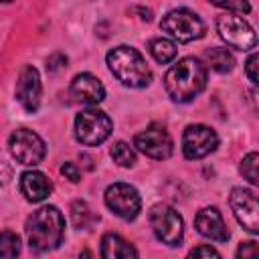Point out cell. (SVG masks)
<instances>
[{
    "label": "cell",
    "instance_id": "6da1fadb",
    "mask_svg": "<svg viewBox=\"0 0 259 259\" xmlns=\"http://www.w3.org/2000/svg\"><path fill=\"white\" fill-rule=\"evenodd\" d=\"M206 85V67L200 59L184 57L172 65L164 75V89L176 103L192 101Z\"/></svg>",
    "mask_w": 259,
    "mask_h": 259
},
{
    "label": "cell",
    "instance_id": "7a4b0ae2",
    "mask_svg": "<svg viewBox=\"0 0 259 259\" xmlns=\"http://www.w3.org/2000/svg\"><path fill=\"white\" fill-rule=\"evenodd\" d=\"M24 231L32 251H53L61 245L65 237V217L55 204H45L26 219Z\"/></svg>",
    "mask_w": 259,
    "mask_h": 259
},
{
    "label": "cell",
    "instance_id": "3957f363",
    "mask_svg": "<svg viewBox=\"0 0 259 259\" xmlns=\"http://www.w3.org/2000/svg\"><path fill=\"white\" fill-rule=\"evenodd\" d=\"M105 61H107L111 75L125 87L142 89V87L150 85V81H152V71H150L144 55L134 47H127V45L115 47L107 53Z\"/></svg>",
    "mask_w": 259,
    "mask_h": 259
},
{
    "label": "cell",
    "instance_id": "277c9868",
    "mask_svg": "<svg viewBox=\"0 0 259 259\" xmlns=\"http://www.w3.org/2000/svg\"><path fill=\"white\" fill-rule=\"evenodd\" d=\"M111 117L97 107H87L75 117V138L83 146H99L111 136Z\"/></svg>",
    "mask_w": 259,
    "mask_h": 259
},
{
    "label": "cell",
    "instance_id": "5b68a950",
    "mask_svg": "<svg viewBox=\"0 0 259 259\" xmlns=\"http://www.w3.org/2000/svg\"><path fill=\"white\" fill-rule=\"evenodd\" d=\"M160 28L178 42H192L204 36L206 26L202 18L188 8H174L162 16Z\"/></svg>",
    "mask_w": 259,
    "mask_h": 259
},
{
    "label": "cell",
    "instance_id": "8992f818",
    "mask_svg": "<svg viewBox=\"0 0 259 259\" xmlns=\"http://www.w3.org/2000/svg\"><path fill=\"white\" fill-rule=\"evenodd\" d=\"M150 227L156 235L158 241H162L168 247H176L182 243L184 237V221L180 217V212L166 204V202H158L152 206L150 210Z\"/></svg>",
    "mask_w": 259,
    "mask_h": 259
},
{
    "label": "cell",
    "instance_id": "52a82bcc",
    "mask_svg": "<svg viewBox=\"0 0 259 259\" xmlns=\"http://www.w3.org/2000/svg\"><path fill=\"white\" fill-rule=\"evenodd\" d=\"M217 30L219 36L237 51H251L257 45V34L251 28V24L241 14H221L217 18Z\"/></svg>",
    "mask_w": 259,
    "mask_h": 259
},
{
    "label": "cell",
    "instance_id": "ba28073f",
    "mask_svg": "<svg viewBox=\"0 0 259 259\" xmlns=\"http://www.w3.org/2000/svg\"><path fill=\"white\" fill-rule=\"evenodd\" d=\"M8 150L12 154V158L24 166H36L42 162L45 154H47V146L45 140L28 130V127H20L16 132L10 134L8 138Z\"/></svg>",
    "mask_w": 259,
    "mask_h": 259
},
{
    "label": "cell",
    "instance_id": "9c48e42d",
    "mask_svg": "<svg viewBox=\"0 0 259 259\" xmlns=\"http://www.w3.org/2000/svg\"><path fill=\"white\" fill-rule=\"evenodd\" d=\"M107 208L123 221H134L142 210V198L136 186L127 182H113L105 188Z\"/></svg>",
    "mask_w": 259,
    "mask_h": 259
},
{
    "label": "cell",
    "instance_id": "30bf717a",
    "mask_svg": "<svg viewBox=\"0 0 259 259\" xmlns=\"http://www.w3.org/2000/svg\"><path fill=\"white\" fill-rule=\"evenodd\" d=\"M219 146V136L212 127L202 123H190L182 134V154L186 160H200L214 152Z\"/></svg>",
    "mask_w": 259,
    "mask_h": 259
},
{
    "label": "cell",
    "instance_id": "8fae6325",
    "mask_svg": "<svg viewBox=\"0 0 259 259\" xmlns=\"http://www.w3.org/2000/svg\"><path fill=\"white\" fill-rule=\"evenodd\" d=\"M134 146L154 160H166L174 150V142L162 123H150L146 130L136 134Z\"/></svg>",
    "mask_w": 259,
    "mask_h": 259
},
{
    "label": "cell",
    "instance_id": "7c38bea8",
    "mask_svg": "<svg viewBox=\"0 0 259 259\" xmlns=\"http://www.w3.org/2000/svg\"><path fill=\"white\" fill-rule=\"evenodd\" d=\"M229 204H231V210H233L235 219L239 221V225L245 231H249L251 235H255L259 231V206H257L255 192L249 188H243V186H235L231 190Z\"/></svg>",
    "mask_w": 259,
    "mask_h": 259
},
{
    "label": "cell",
    "instance_id": "4fadbf2b",
    "mask_svg": "<svg viewBox=\"0 0 259 259\" xmlns=\"http://www.w3.org/2000/svg\"><path fill=\"white\" fill-rule=\"evenodd\" d=\"M40 95H42V83L40 75L32 65L22 67L18 81H16V99L22 105L24 111L34 113L40 105Z\"/></svg>",
    "mask_w": 259,
    "mask_h": 259
},
{
    "label": "cell",
    "instance_id": "5bb4252c",
    "mask_svg": "<svg viewBox=\"0 0 259 259\" xmlns=\"http://www.w3.org/2000/svg\"><path fill=\"white\" fill-rule=\"evenodd\" d=\"M194 229L202 237H206L214 243H227L231 237V233L223 221V214L219 212L217 206H206V208L198 210V214L194 217Z\"/></svg>",
    "mask_w": 259,
    "mask_h": 259
},
{
    "label": "cell",
    "instance_id": "9a60e30c",
    "mask_svg": "<svg viewBox=\"0 0 259 259\" xmlns=\"http://www.w3.org/2000/svg\"><path fill=\"white\" fill-rule=\"evenodd\" d=\"M71 93L77 99H81L85 103H91V105H97V103H101L105 99V87H103V83L95 75H91V73H79V75H75L73 81H71Z\"/></svg>",
    "mask_w": 259,
    "mask_h": 259
},
{
    "label": "cell",
    "instance_id": "2e32d148",
    "mask_svg": "<svg viewBox=\"0 0 259 259\" xmlns=\"http://www.w3.org/2000/svg\"><path fill=\"white\" fill-rule=\"evenodd\" d=\"M53 190L51 180L38 170H26L20 176V192L28 202H42Z\"/></svg>",
    "mask_w": 259,
    "mask_h": 259
},
{
    "label": "cell",
    "instance_id": "e0dca14e",
    "mask_svg": "<svg viewBox=\"0 0 259 259\" xmlns=\"http://www.w3.org/2000/svg\"><path fill=\"white\" fill-rule=\"evenodd\" d=\"M101 259H138V251L121 235L107 233L101 239Z\"/></svg>",
    "mask_w": 259,
    "mask_h": 259
},
{
    "label": "cell",
    "instance_id": "ac0fdd59",
    "mask_svg": "<svg viewBox=\"0 0 259 259\" xmlns=\"http://www.w3.org/2000/svg\"><path fill=\"white\" fill-rule=\"evenodd\" d=\"M204 61H206V65H208L212 71H217V73H229V71H233V67H235V57H233V53H231L229 49H223V47H212V49H208V51L204 53Z\"/></svg>",
    "mask_w": 259,
    "mask_h": 259
},
{
    "label": "cell",
    "instance_id": "d6986e66",
    "mask_svg": "<svg viewBox=\"0 0 259 259\" xmlns=\"http://www.w3.org/2000/svg\"><path fill=\"white\" fill-rule=\"evenodd\" d=\"M148 51H150V55L154 57V61L160 63V65L172 63V61L176 59V55H178L176 45H174L170 38H164V36L152 38L150 45H148Z\"/></svg>",
    "mask_w": 259,
    "mask_h": 259
},
{
    "label": "cell",
    "instance_id": "ffe728a7",
    "mask_svg": "<svg viewBox=\"0 0 259 259\" xmlns=\"http://www.w3.org/2000/svg\"><path fill=\"white\" fill-rule=\"evenodd\" d=\"M99 217L91 210V206L85 202V200H75L71 204V221L75 227L79 229H89Z\"/></svg>",
    "mask_w": 259,
    "mask_h": 259
},
{
    "label": "cell",
    "instance_id": "44dd1931",
    "mask_svg": "<svg viewBox=\"0 0 259 259\" xmlns=\"http://www.w3.org/2000/svg\"><path fill=\"white\" fill-rule=\"evenodd\" d=\"M20 255V237L14 231H0V259H16Z\"/></svg>",
    "mask_w": 259,
    "mask_h": 259
},
{
    "label": "cell",
    "instance_id": "7402d4cb",
    "mask_svg": "<svg viewBox=\"0 0 259 259\" xmlns=\"http://www.w3.org/2000/svg\"><path fill=\"white\" fill-rule=\"evenodd\" d=\"M109 154H111L113 162L117 166H121V168H132L136 164V152H134V148L127 142H115L111 146Z\"/></svg>",
    "mask_w": 259,
    "mask_h": 259
},
{
    "label": "cell",
    "instance_id": "603a6c76",
    "mask_svg": "<svg viewBox=\"0 0 259 259\" xmlns=\"http://www.w3.org/2000/svg\"><path fill=\"white\" fill-rule=\"evenodd\" d=\"M257 162H259V154L257 152H249L243 160H241V166H239V170H241V174H243V178L249 182V184H253V186H257Z\"/></svg>",
    "mask_w": 259,
    "mask_h": 259
},
{
    "label": "cell",
    "instance_id": "cb8c5ba5",
    "mask_svg": "<svg viewBox=\"0 0 259 259\" xmlns=\"http://www.w3.org/2000/svg\"><path fill=\"white\" fill-rule=\"evenodd\" d=\"M237 259H259L257 241H253V239L243 241V243L237 247Z\"/></svg>",
    "mask_w": 259,
    "mask_h": 259
},
{
    "label": "cell",
    "instance_id": "d4e9b609",
    "mask_svg": "<svg viewBox=\"0 0 259 259\" xmlns=\"http://www.w3.org/2000/svg\"><path fill=\"white\" fill-rule=\"evenodd\" d=\"M184 259H221V255H219L217 249H212L210 245H198V247H194Z\"/></svg>",
    "mask_w": 259,
    "mask_h": 259
},
{
    "label": "cell",
    "instance_id": "484cf974",
    "mask_svg": "<svg viewBox=\"0 0 259 259\" xmlns=\"http://www.w3.org/2000/svg\"><path fill=\"white\" fill-rule=\"evenodd\" d=\"M214 6H219V8H225L227 12H231V14H243V12H249L251 10V4L249 2H217Z\"/></svg>",
    "mask_w": 259,
    "mask_h": 259
},
{
    "label": "cell",
    "instance_id": "4316f807",
    "mask_svg": "<svg viewBox=\"0 0 259 259\" xmlns=\"http://www.w3.org/2000/svg\"><path fill=\"white\" fill-rule=\"evenodd\" d=\"M245 73H247V77H249V81L253 85L259 83V75H257V53H251L249 55V59L245 63Z\"/></svg>",
    "mask_w": 259,
    "mask_h": 259
},
{
    "label": "cell",
    "instance_id": "83f0119b",
    "mask_svg": "<svg viewBox=\"0 0 259 259\" xmlns=\"http://www.w3.org/2000/svg\"><path fill=\"white\" fill-rule=\"evenodd\" d=\"M61 174H63L65 178H69L71 182H79V180H81V170H79L73 162H65V164L61 166Z\"/></svg>",
    "mask_w": 259,
    "mask_h": 259
},
{
    "label": "cell",
    "instance_id": "f1b7e54d",
    "mask_svg": "<svg viewBox=\"0 0 259 259\" xmlns=\"http://www.w3.org/2000/svg\"><path fill=\"white\" fill-rule=\"evenodd\" d=\"M79 259H93V253H91L89 249H83V251L79 253Z\"/></svg>",
    "mask_w": 259,
    "mask_h": 259
}]
</instances>
